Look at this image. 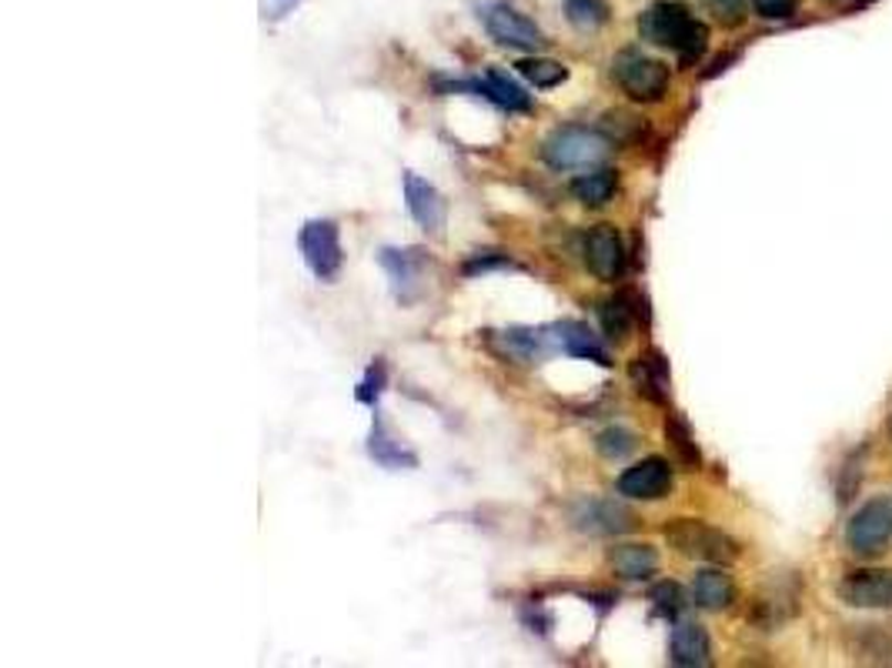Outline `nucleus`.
I'll return each mask as SVG.
<instances>
[{"mask_svg":"<svg viewBox=\"0 0 892 668\" xmlns=\"http://www.w3.org/2000/svg\"><path fill=\"white\" fill-rule=\"evenodd\" d=\"M638 34L642 41L655 47L676 51L686 64L699 61L709 44V28L696 21L686 4H676V0H658V4H652L638 18Z\"/></svg>","mask_w":892,"mask_h":668,"instance_id":"1","label":"nucleus"},{"mask_svg":"<svg viewBox=\"0 0 892 668\" xmlns=\"http://www.w3.org/2000/svg\"><path fill=\"white\" fill-rule=\"evenodd\" d=\"M609 154H612V141L579 125L555 128L541 144V158L551 171H592L605 164Z\"/></svg>","mask_w":892,"mask_h":668,"instance_id":"2","label":"nucleus"},{"mask_svg":"<svg viewBox=\"0 0 892 668\" xmlns=\"http://www.w3.org/2000/svg\"><path fill=\"white\" fill-rule=\"evenodd\" d=\"M665 541L673 545L679 554H686V559H696V562H709V565H729L739 559V545L706 525V521H696V518H676V521H668L665 525Z\"/></svg>","mask_w":892,"mask_h":668,"instance_id":"3","label":"nucleus"},{"mask_svg":"<svg viewBox=\"0 0 892 668\" xmlns=\"http://www.w3.org/2000/svg\"><path fill=\"white\" fill-rule=\"evenodd\" d=\"M298 248H301L308 271L318 281H334L342 274L345 251H342V231L334 220H327V217L304 220V228L298 231Z\"/></svg>","mask_w":892,"mask_h":668,"instance_id":"4","label":"nucleus"},{"mask_svg":"<svg viewBox=\"0 0 892 668\" xmlns=\"http://www.w3.org/2000/svg\"><path fill=\"white\" fill-rule=\"evenodd\" d=\"M612 77L638 104H658L668 90V67L638 51H622L612 61Z\"/></svg>","mask_w":892,"mask_h":668,"instance_id":"5","label":"nucleus"},{"mask_svg":"<svg viewBox=\"0 0 892 668\" xmlns=\"http://www.w3.org/2000/svg\"><path fill=\"white\" fill-rule=\"evenodd\" d=\"M441 94H475V97H485L492 100L495 107L502 110H518V115H525V110H531V97L525 94V87L518 80H512L505 71L498 67H488L485 74L479 77H465V80H434Z\"/></svg>","mask_w":892,"mask_h":668,"instance_id":"6","label":"nucleus"},{"mask_svg":"<svg viewBox=\"0 0 892 668\" xmlns=\"http://www.w3.org/2000/svg\"><path fill=\"white\" fill-rule=\"evenodd\" d=\"M889 541H892V505L885 498H872L849 518L846 545L856 554H862V559H872V554L885 551Z\"/></svg>","mask_w":892,"mask_h":668,"instance_id":"7","label":"nucleus"},{"mask_svg":"<svg viewBox=\"0 0 892 668\" xmlns=\"http://www.w3.org/2000/svg\"><path fill=\"white\" fill-rule=\"evenodd\" d=\"M378 265L385 268L391 281V294L398 304H415L424 294V274H428V255L421 248H381Z\"/></svg>","mask_w":892,"mask_h":668,"instance_id":"8","label":"nucleus"},{"mask_svg":"<svg viewBox=\"0 0 892 668\" xmlns=\"http://www.w3.org/2000/svg\"><path fill=\"white\" fill-rule=\"evenodd\" d=\"M401 191H405V207L415 225L428 235H441L444 225H449V204H444L441 191L415 171L401 174Z\"/></svg>","mask_w":892,"mask_h":668,"instance_id":"9","label":"nucleus"},{"mask_svg":"<svg viewBox=\"0 0 892 668\" xmlns=\"http://www.w3.org/2000/svg\"><path fill=\"white\" fill-rule=\"evenodd\" d=\"M482 24L492 34V41H498L502 47H512V51H541L545 47V34L535 28V21H528L515 8L492 4L482 11Z\"/></svg>","mask_w":892,"mask_h":668,"instance_id":"10","label":"nucleus"},{"mask_svg":"<svg viewBox=\"0 0 892 668\" xmlns=\"http://www.w3.org/2000/svg\"><path fill=\"white\" fill-rule=\"evenodd\" d=\"M615 492L622 498H635V502H658L673 492V465L665 459H642L632 468H625L615 482Z\"/></svg>","mask_w":892,"mask_h":668,"instance_id":"11","label":"nucleus"},{"mask_svg":"<svg viewBox=\"0 0 892 668\" xmlns=\"http://www.w3.org/2000/svg\"><path fill=\"white\" fill-rule=\"evenodd\" d=\"M582 251H585L589 271H592L599 281L615 284V281L625 274L628 258H625V245H622V235L615 231V225H595V228L585 235Z\"/></svg>","mask_w":892,"mask_h":668,"instance_id":"12","label":"nucleus"},{"mask_svg":"<svg viewBox=\"0 0 892 668\" xmlns=\"http://www.w3.org/2000/svg\"><path fill=\"white\" fill-rule=\"evenodd\" d=\"M572 525L589 535H625L635 528V515L615 498H582L572 508Z\"/></svg>","mask_w":892,"mask_h":668,"instance_id":"13","label":"nucleus"},{"mask_svg":"<svg viewBox=\"0 0 892 668\" xmlns=\"http://www.w3.org/2000/svg\"><path fill=\"white\" fill-rule=\"evenodd\" d=\"M548 331H551L555 352H566V355H572V358L595 362V365H602V368L612 365L609 348L599 342V334H595L585 321H555V324H548Z\"/></svg>","mask_w":892,"mask_h":668,"instance_id":"14","label":"nucleus"},{"mask_svg":"<svg viewBox=\"0 0 892 668\" xmlns=\"http://www.w3.org/2000/svg\"><path fill=\"white\" fill-rule=\"evenodd\" d=\"M839 599L852 608H889L892 605V572H879V569L849 572L839 585Z\"/></svg>","mask_w":892,"mask_h":668,"instance_id":"15","label":"nucleus"},{"mask_svg":"<svg viewBox=\"0 0 892 668\" xmlns=\"http://www.w3.org/2000/svg\"><path fill=\"white\" fill-rule=\"evenodd\" d=\"M368 455L388 468V472H411L418 468V455L411 449H405V444L391 434V428L381 421V414L375 411L372 418V434H368Z\"/></svg>","mask_w":892,"mask_h":668,"instance_id":"16","label":"nucleus"},{"mask_svg":"<svg viewBox=\"0 0 892 668\" xmlns=\"http://www.w3.org/2000/svg\"><path fill=\"white\" fill-rule=\"evenodd\" d=\"M668 651H673V665L679 668H702L712 661V642L702 625L696 622H676L673 638H668Z\"/></svg>","mask_w":892,"mask_h":668,"instance_id":"17","label":"nucleus"},{"mask_svg":"<svg viewBox=\"0 0 892 668\" xmlns=\"http://www.w3.org/2000/svg\"><path fill=\"white\" fill-rule=\"evenodd\" d=\"M628 375H632L638 395H645L652 405H665L668 401V385H673V375H668V362H665L662 352H655V348L642 352L632 362Z\"/></svg>","mask_w":892,"mask_h":668,"instance_id":"18","label":"nucleus"},{"mask_svg":"<svg viewBox=\"0 0 892 668\" xmlns=\"http://www.w3.org/2000/svg\"><path fill=\"white\" fill-rule=\"evenodd\" d=\"M846 648L862 665H892V632L882 625H852Z\"/></svg>","mask_w":892,"mask_h":668,"instance_id":"19","label":"nucleus"},{"mask_svg":"<svg viewBox=\"0 0 892 668\" xmlns=\"http://www.w3.org/2000/svg\"><path fill=\"white\" fill-rule=\"evenodd\" d=\"M609 565L628 582H645L658 572V551L652 545H615L609 551Z\"/></svg>","mask_w":892,"mask_h":668,"instance_id":"20","label":"nucleus"},{"mask_svg":"<svg viewBox=\"0 0 892 668\" xmlns=\"http://www.w3.org/2000/svg\"><path fill=\"white\" fill-rule=\"evenodd\" d=\"M505 352L525 365L531 362H541L548 352H555V342H551V331L548 327H508L498 334Z\"/></svg>","mask_w":892,"mask_h":668,"instance_id":"21","label":"nucleus"},{"mask_svg":"<svg viewBox=\"0 0 892 668\" xmlns=\"http://www.w3.org/2000/svg\"><path fill=\"white\" fill-rule=\"evenodd\" d=\"M638 317V308H635V294L632 291H619L615 298L602 301L599 304V321H602V331H605V338L622 345L628 338V331Z\"/></svg>","mask_w":892,"mask_h":668,"instance_id":"22","label":"nucleus"},{"mask_svg":"<svg viewBox=\"0 0 892 668\" xmlns=\"http://www.w3.org/2000/svg\"><path fill=\"white\" fill-rule=\"evenodd\" d=\"M692 599L706 612H722L735 602V585L722 569H702L692 582Z\"/></svg>","mask_w":892,"mask_h":668,"instance_id":"23","label":"nucleus"},{"mask_svg":"<svg viewBox=\"0 0 892 668\" xmlns=\"http://www.w3.org/2000/svg\"><path fill=\"white\" fill-rule=\"evenodd\" d=\"M619 191V174L609 168H592L572 181V197L585 207H605Z\"/></svg>","mask_w":892,"mask_h":668,"instance_id":"24","label":"nucleus"},{"mask_svg":"<svg viewBox=\"0 0 892 668\" xmlns=\"http://www.w3.org/2000/svg\"><path fill=\"white\" fill-rule=\"evenodd\" d=\"M665 438H668V444H673L676 459H679L686 468H699L702 455H699L696 441H692V428H689V421H686L679 411L665 418Z\"/></svg>","mask_w":892,"mask_h":668,"instance_id":"25","label":"nucleus"},{"mask_svg":"<svg viewBox=\"0 0 892 668\" xmlns=\"http://www.w3.org/2000/svg\"><path fill=\"white\" fill-rule=\"evenodd\" d=\"M515 67H518V74H522L531 87H541V90L559 87V84L569 77V67H566V64L548 61V57H525V61H518Z\"/></svg>","mask_w":892,"mask_h":668,"instance_id":"26","label":"nucleus"},{"mask_svg":"<svg viewBox=\"0 0 892 668\" xmlns=\"http://www.w3.org/2000/svg\"><path fill=\"white\" fill-rule=\"evenodd\" d=\"M566 18L579 31H599L609 21V4L605 0H566Z\"/></svg>","mask_w":892,"mask_h":668,"instance_id":"27","label":"nucleus"},{"mask_svg":"<svg viewBox=\"0 0 892 668\" xmlns=\"http://www.w3.org/2000/svg\"><path fill=\"white\" fill-rule=\"evenodd\" d=\"M648 602H652V612H655L658 618H668V622H676V618L683 615V608H686V595H683V589H679L676 582H658V585H652Z\"/></svg>","mask_w":892,"mask_h":668,"instance_id":"28","label":"nucleus"},{"mask_svg":"<svg viewBox=\"0 0 892 668\" xmlns=\"http://www.w3.org/2000/svg\"><path fill=\"white\" fill-rule=\"evenodd\" d=\"M595 444H599V452H602L605 459L619 462V459H625V455L635 452V434L625 431V428H605V431L599 434Z\"/></svg>","mask_w":892,"mask_h":668,"instance_id":"29","label":"nucleus"},{"mask_svg":"<svg viewBox=\"0 0 892 668\" xmlns=\"http://www.w3.org/2000/svg\"><path fill=\"white\" fill-rule=\"evenodd\" d=\"M385 381H388V368H385V362H381V358H375V365H368L365 378L358 381L355 398H358L362 405L375 408V401H378V398H381V391H385Z\"/></svg>","mask_w":892,"mask_h":668,"instance_id":"30","label":"nucleus"},{"mask_svg":"<svg viewBox=\"0 0 892 668\" xmlns=\"http://www.w3.org/2000/svg\"><path fill=\"white\" fill-rule=\"evenodd\" d=\"M799 8V0H752V11L762 21H789Z\"/></svg>","mask_w":892,"mask_h":668,"instance_id":"31","label":"nucleus"},{"mask_svg":"<svg viewBox=\"0 0 892 668\" xmlns=\"http://www.w3.org/2000/svg\"><path fill=\"white\" fill-rule=\"evenodd\" d=\"M495 268H512V258L508 255H498V251H475L469 261H465V274L469 278H475V274H482V271H495Z\"/></svg>","mask_w":892,"mask_h":668,"instance_id":"32","label":"nucleus"},{"mask_svg":"<svg viewBox=\"0 0 892 668\" xmlns=\"http://www.w3.org/2000/svg\"><path fill=\"white\" fill-rule=\"evenodd\" d=\"M706 4L719 14V21L726 24H739L745 14V0H706Z\"/></svg>","mask_w":892,"mask_h":668,"instance_id":"33","label":"nucleus"},{"mask_svg":"<svg viewBox=\"0 0 892 668\" xmlns=\"http://www.w3.org/2000/svg\"><path fill=\"white\" fill-rule=\"evenodd\" d=\"M298 0H265V18H284Z\"/></svg>","mask_w":892,"mask_h":668,"instance_id":"34","label":"nucleus"}]
</instances>
